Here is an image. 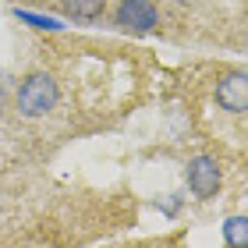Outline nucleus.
Returning a JSON list of instances; mask_svg holds the SVG:
<instances>
[{
    "label": "nucleus",
    "instance_id": "1",
    "mask_svg": "<svg viewBox=\"0 0 248 248\" xmlns=\"http://www.w3.org/2000/svg\"><path fill=\"white\" fill-rule=\"evenodd\" d=\"M57 99H61L57 78L50 71H32V75L21 78V85L15 93V107H18V114L25 121H39V117H46L50 110L57 107Z\"/></svg>",
    "mask_w": 248,
    "mask_h": 248
},
{
    "label": "nucleus",
    "instance_id": "2",
    "mask_svg": "<svg viewBox=\"0 0 248 248\" xmlns=\"http://www.w3.org/2000/svg\"><path fill=\"white\" fill-rule=\"evenodd\" d=\"M114 25L121 32H131V36H145V32H156L160 11L153 0H121L114 11Z\"/></svg>",
    "mask_w": 248,
    "mask_h": 248
},
{
    "label": "nucleus",
    "instance_id": "3",
    "mask_svg": "<svg viewBox=\"0 0 248 248\" xmlns=\"http://www.w3.org/2000/svg\"><path fill=\"white\" fill-rule=\"evenodd\" d=\"M217 103L227 110V114H248V71H227L217 78V89H213Z\"/></svg>",
    "mask_w": 248,
    "mask_h": 248
},
{
    "label": "nucleus",
    "instance_id": "4",
    "mask_svg": "<svg viewBox=\"0 0 248 248\" xmlns=\"http://www.w3.org/2000/svg\"><path fill=\"white\" fill-rule=\"evenodd\" d=\"M185 181H188L191 191H195V199H213L217 188H220V163H217V156L202 153V156H195V160H188Z\"/></svg>",
    "mask_w": 248,
    "mask_h": 248
},
{
    "label": "nucleus",
    "instance_id": "5",
    "mask_svg": "<svg viewBox=\"0 0 248 248\" xmlns=\"http://www.w3.org/2000/svg\"><path fill=\"white\" fill-rule=\"evenodd\" d=\"M61 11L71 21H96V18H103L107 0H61Z\"/></svg>",
    "mask_w": 248,
    "mask_h": 248
},
{
    "label": "nucleus",
    "instance_id": "6",
    "mask_svg": "<svg viewBox=\"0 0 248 248\" xmlns=\"http://www.w3.org/2000/svg\"><path fill=\"white\" fill-rule=\"evenodd\" d=\"M15 18L18 21H25L29 29H36V32H61V18H53V15H39V11H25V7H15Z\"/></svg>",
    "mask_w": 248,
    "mask_h": 248
},
{
    "label": "nucleus",
    "instance_id": "7",
    "mask_svg": "<svg viewBox=\"0 0 248 248\" xmlns=\"http://www.w3.org/2000/svg\"><path fill=\"white\" fill-rule=\"evenodd\" d=\"M223 241L234 245V248H245L248 245V217H227L223 220Z\"/></svg>",
    "mask_w": 248,
    "mask_h": 248
},
{
    "label": "nucleus",
    "instance_id": "8",
    "mask_svg": "<svg viewBox=\"0 0 248 248\" xmlns=\"http://www.w3.org/2000/svg\"><path fill=\"white\" fill-rule=\"evenodd\" d=\"M177 206H181V199H163V202H160V209L167 213V217H174V213H177Z\"/></svg>",
    "mask_w": 248,
    "mask_h": 248
},
{
    "label": "nucleus",
    "instance_id": "9",
    "mask_svg": "<svg viewBox=\"0 0 248 248\" xmlns=\"http://www.w3.org/2000/svg\"><path fill=\"white\" fill-rule=\"evenodd\" d=\"M0 117H4V89H0Z\"/></svg>",
    "mask_w": 248,
    "mask_h": 248
}]
</instances>
